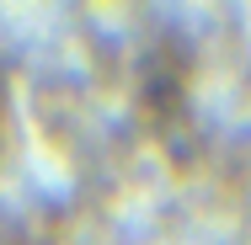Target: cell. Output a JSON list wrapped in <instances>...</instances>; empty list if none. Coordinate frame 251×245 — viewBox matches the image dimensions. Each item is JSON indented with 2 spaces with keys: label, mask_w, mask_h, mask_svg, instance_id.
Instances as JSON below:
<instances>
[]
</instances>
